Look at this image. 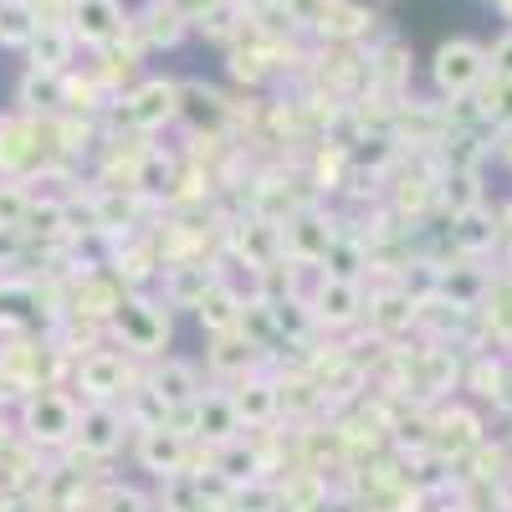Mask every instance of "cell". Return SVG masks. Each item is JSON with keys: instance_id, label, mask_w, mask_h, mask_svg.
<instances>
[{"instance_id": "cell-2", "label": "cell", "mask_w": 512, "mask_h": 512, "mask_svg": "<svg viewBox=\"0 0 512 512\" xmlns=\"http://www.w3.org/2000/svg\"><path fill=\"white\" fill-rule=\"evenodd\" d=\"M67 21H72L67 31L82 36V41H113L123 11H118V0H72V16Z\"/></svg>"}, {"instance_id": "cell-6", "label": "cell", "mask_w": 512, "mask_h": 512, "mask_svg": "<svg viewBox=\"0 0 512 512\" xmlns=\"http://www.w3.org/2000/svg\"><path fill=\"white\" fill-rule=\"evenodd\" d=\"M21 103L26 108H57L62 103V82H57V72H26V82H21Z\"/></svg>"}, {"instance_id": "cell-4", "label": "cell", "mask_w": 512, "mask_h": 512, "mask_svg": "<svg viewBox=\"0 0 512 512\" xmlns=\"http://www.w3.org/2000/svg\"><path fill=\"white\" fill-rule=\"evenodd\" d=\"M31 436L36 441H62L67 431H72V405L67 400H57V395H41V400H31Z\"/></svg>"}, {"instance_id": "cell-7", "label": "cell", "mask_w": 512, "mask_h": 512, "mask_svg": "<svg viewBox=\"0 0 512 512\" xmlns=\"http://www.w3.org/2000/svg\"><path fill=\"white\" fill-rule=\"evenodd\" d=\"M169 103H175V88H164V82H149V88L134 98V108H128V118H134V123H154L159 113H169Z\"/></svg>"}, {"instance_id": "cell-5", "label": "cell", "mask_w": 512, "mask_h": 512, "mask_svg": "<svg viewBox=\"0 0 512 512\" xmlns=\"http://www.w3.org/2000/svg\"><path fill=\"white\" fill-rule=\"evenodd\" d=\"M31 36H36L31 0H0V41L6 47H31Z\"/></svg>"}, {"instance_id": "cell-9", "label": "cell", "mask_w": 512, "mask_h": 512, "mask_svg": "<svg viewBox=\"0 0 512 512\" xmlns=\"http://www.w3.org/2000/svg\"><path fill=\"white\" fill-rule=\"evenodd\" d=\"M492 67H497V77H507V82H512V36H502V47H497Z\"/></svg>"}, {"instance_id": "cell-3", "label": "cell", "mask_w": 512, "mask_h": 512, "mask_svg": "<svg viewBox=\"0 0 512 512\" xmlns=\"http://www.w3.org/2000/svg\"><path fill=\"white\" fill-rule=\"evenodd\" d=\"M67 52H72V31L57 26V21H41L36 36H31V67L36 72H62Z\"/></svg>"}, {"instance_id": "cell-1", "label": "cell", "mask_w": 512, "mask_h": 512, "mask_svg": "<svg viewBox=\"0 0 512 512\" xmlns=\"http://www.w3.org/2000/svg\"><path fill=\"white\" fill-rule=\"evenodd\" d=\"M477 77H482V52H477V47H466V41H451V47H441V57H436V82H441L446 93H466Z\"/></svg>"}, {"instance_id": "cell-10", "label": "cell", "mask_w": 512, "mask_h": 512, "mask_svg": "<svg viewBox=\"0 0 512 512\" xmlns=\"http://www.w3.org/2000/svg\"><path fill=\"white\" fill-rule=\"evenodd\" d=\"M256 6H267V0H256Z\"/></svg>"}, {"instance_id": "cell-8", "label": "cell", "mask_w": 512, "mask_h": 512, "mask_svg": "<svg viewBox=\"0 0 512 512\" xmlns=\"http://www.w3.org/2000/svg\"><path fill=\"white\" fill-rule=\"evenodd\" d=\"M82 446L108 451L113 446V420L108 415H82Z\"/></svg>"}]
</instances>
